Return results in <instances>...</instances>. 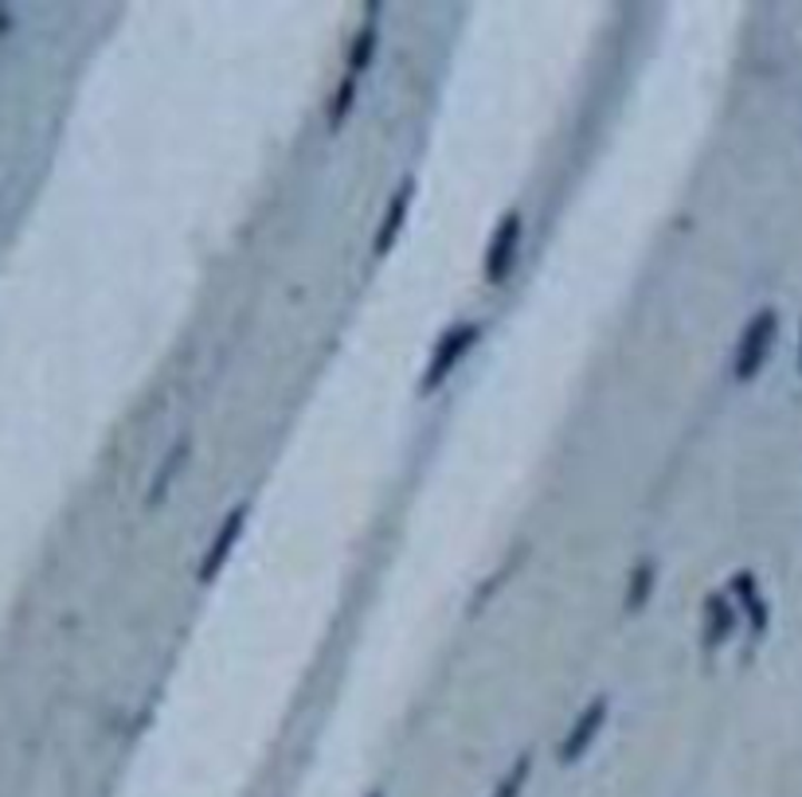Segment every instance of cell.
<instances>
[{
	"instance_id": "cell-10",
	"label": "cell",
	"mask_w": 802,
	"mask_h": 797,
	"mask_svg": "<svg viewBox=\"0 0 802 797\" xmlns=\"http://www.w3.org/2000/svg\"><path fill=\"white\" fill-rule=\"evenodd\" d=\"M372 56H376V24H364L353 40V51H349V75H364L372 67Z\"/></svg>"
},
{
	"instance_id": "cell-12",
	"label": "cell",
	"mask_w": 802,
	"mask_h": 797,
	"mask_svg": "<svg viewBox=\"0 0 802 797\" xmlns=\"http://www.w3.org/2000/svg\"><path fill=\"white\" fill-rule=\"evenodd\" d=\"M353 98H356V79L349 75L338 90H333V102H330V129H338L345 121V114L353 110Z\"/></svg>"
},
{
	"instance_id": "cell-11",
	"label": "cell",
	"mask_w": 802,
	"mask_h": 797,
	"mask_svg": "<svg viewBox=\"0 0 802 797\" xmlns=\"http://www.w3.org/2000/svg\"><path fill=\"white\" fill-rule=\"evenodd\" d=\"M529 774H532V755H521L509 766V774L498 781V789H493L490 797H521V789L529 786Z\"/></svg>"
},
{
	"instance_id": "cell-8",
	"label": "cell",
	"mask_w": 802,
	"mask_h": 797,
	"mask_svg": "<svg viewBox=\"0 0 802 797\" xmlns=\"http://www.w3.org/2000/svg\"><path fill=\"white\" fill-rule=\"evenodd\" d=\"M188 442L180 439L177 446L169 450V454H165V462H160V470H157V478H153V485H149V493H145V504H160L165 501V496H169V489H173V481H177V473H180V465L188 462Z\"/></svg>"
},
{
	"instance_id": "cell-16",
	"label": "cell",
	"mask_w": 802,
	"mask_h": 797,
	"mask_svg": "<svg viewBox=\"0 0 802 797\" xmlns=\"http://www.w3.org/2000/svg\"><path fill=\"white\" fill-rule=\"evenodd\" d=\"M372 797H384V794H372Z\"/></svg>"
},
{
	"instance_id": "cell-4",
	"label": "cell",
	"mask_w": 802,
	"mask_h": 797,
	"mask_svg": "<svg viewBox=\"0 0 802 797\" xmlns=\"http://www.w3.org/2000/svg\"><path fill=\"white\" fill-rule=\"evenodd\" d=\"M607 711H610V703H607V696H599V700H591L584 711L576 716V724L568 727V735H564V742H560V762H579V758L591 750V742L599 739V731H603V724H607Z\"/></svg>"
},
{
	"instance_id": "cell-2",
	"label": "cell",
	"mask_w": 802,
	"mask_h": 797,
	"mask_svg": "<svg viewBox=\"0 0 802 797\" xmlns=\"http://www.w3.org/2000/svg\"><path fill=\"white\" fill-rule=\"evenodd\" d=\"M775 333H779V317H775V309H760L752 321H747L744 336H740V344H736V364H732L736 380H752V375L760 372L763 360L771 356V344H775Z\"/></svg>"
},
{
	"instance_id": "cell-9",
	"label": "cell",
	"mask_w": 802,
	"mask_h": 797,
	"mask_svg": "<svg viewBox=\"0 0 802 797\" xmlns=\"http://www.w3.org/2000/svg\"><path fill=\"white\" fill-rule=\"evenodd\" d=\"M654 582H658V571H654L651 559H642V563L630 571V582H626V607L630 610L646 607V598L654 594Z\"/></svg>"
},
{
	"instance_id": "cell-5",
	"label": "cell",
	"mask_w": 802,
	"mask_h": 797,
	"mask_svg": "<svg viewBox=\"0 0 802 797\" xmlns=\"http://www.w3.org/2000/svg\"><path fill=\"white\" fill-rule=\"evenodd\" d=\"M243 528H247V504H235V509L224 516V524L216 528V540H212L208 551H204V559H200V582L216 579L219 567L227 563V555H232L235 543H239Z\"/></svg>"
},
{
	"instance_id": "cell-1",
	"label": "cell",
	"mask_w": 802,
	"mask_h": 797,
	"mask_svg": "<svg viewBox=\"0 0 802 797\" xmlns=\"http://www.w3.org/2000/svg\"><path fill=\"white\" fill-rule=\"evenodd\" d=\"M478 336H481L478 321H458V325H450L447 333L434 341V352H431V360H427V367H423V383H419V391H423V395L439 391L442 383L450 380V372H454V367L462 364L466 356H470V348L478 344Z\"/></svg>"
},
{
	"instance_id": "cell-14",
	"label": "cell",
	"mask_w": 802,
	"mask_h": 797,
	"mask_svg": "<svg viewBox=\"0 0 802 797\" xmlns=\"http://www.w3.org/2000/svg\"><path fill=\"white\" fill-rule=\"evenodd\" d=\"M747 618H752V633H755V638H763V630H767V602H763V594L755 598L752 607H747Z\"/></svg>"
},
{
	"instance_id": "cell-13",
	"label": "cell",
	"mask_w": 802,
	"mask_h": 797,
	"mask_svg": "<svg viewBox=\"0 0 802 797\" xmlns=\"http://www.w3.org/2000/svg\"><path fill=\"white\" fill-rule=\"evenodd\" d=\"M728 594H736L740 607H752L755 598H760V587H755V574H736V579L728 582Z\"/></svg>"
},
{
	"instance_id": "cell-3",
	"label": "cell",
	"mask_w": 802,
	"mask_h": 797,
	"mask_svg": "<svg viewBox=\"0 0 802 797\" xmlns=\"http://www.w3.org/2000/svg\"><path fill=\"white\" fill-rule=\"evenodd\" d=\"M521 235H525L521 211H506L501 224L493 227L490 247H486V282H490V286H501V282L514 274L517 250H521Z\"/></svg>"
},
{
	"instance_id": "cell-7",
	"label": "cell",
	"mask_w": 802,
	"mask_h": 797,
	"mask_svg": "<svg viewBox=\"0 0 802 797\" xmlns=\"http://www.w3.org/2000/svg\"><path fill=\"white\" fill-rule=\"evenodd\" d=\"M411 196H415V184L403 180L400 188H395V196L388 199V211H384V219H380L376 239H372V250H376L380 258H384L388 250L395 247V239L403 235V224H408V211H411Z\"/></svg>"
},
{
	"instance_id": "cell-6",
	"label": "cell",
	"mask_w": 802,
	"mask_h": 797,
	"mask_svg": "<svg viewBox=\"0 0 802 797\" xmlns=\"http://www.w3.org/2000/svg\"><path fill=\"white\" fill-rule=\"evenodd\" d=\"M736 607H732L728 594H708L705 598V610H701V646H705V653H713V649H721L724 641L736 633Z\"/></svg>"
},
{
	"instance_id": "cell-15",
	"label": "cell",
	"mask_w": 802,
	"mask_h": 797,
	"mask_svg": "<svg viewBox=\"0 0 802 797\" xmlns=\"http://www.w3.org/2000/svg\"><path fill=\"white\" fill-rule=\"evenodd\" d=\"M799 364H802V344H799Z\"/></svg>"
}]
</instances>
